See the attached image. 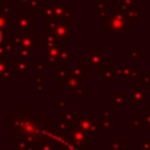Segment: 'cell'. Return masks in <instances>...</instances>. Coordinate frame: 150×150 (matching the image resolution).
Segmentation results:
<instances>
[{"label": "cell", "mask_w": 150, "mask_h": 150, "mask_svg": "<svg viewBox=\"0 0 150 150\" xmlns=\"http://www.w3.org/2000/svg\"><path fill=\"white\" fill-rule=\"evenodd\" d=\"M2 39H4V35H2V33L0 32V43H1V41H2Z\"/></svg>", "instance_id": "cell-1"}]
</instances>
